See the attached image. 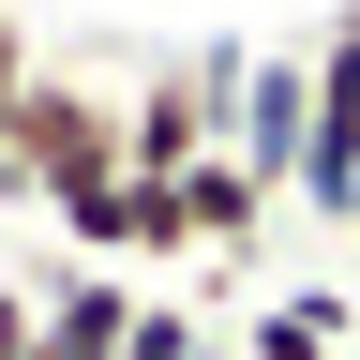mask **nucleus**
Wrapping results in <instances>:
<instances>
[{"label":"nucleus","mask_w":360,"mask_h":360,"mask_svg":"<svg viewBox=\"0 0 360 360\" xmlns=\"http://www.w3.org/2000/svg\"><path fill=\"white\" fill-rule=\"evenodd\" d=\"M105 180H120V90L75 75V60H45L15 105H0V195L75 210V195H105Z\"/></svg>","instance_id":"obj_1"},{"label":"nucleus","mask_w":360,"mask_h":360,"mask_svg":"<svg viewBox=\"0 0 360 360\" xmlns=\"http://www.w3.org/2000/svg\"><path fill=\"white\" fill-rule=\"evenodd\" d=\"M225 120H240V60H165V75H135L120 90V180H180V165H210L225 150Z\"/></svg>","instance_id":"obj_2"},{"label":"nucleus","mask_w":360,"mask_h":360,"mask_svg":"<svg viewBox=\"0 0 360 360\" xmlns=\"http://www.w3.org/2000/svg\"><path fill=\"white\" fill-rule=\"evenodd\" d=\"M300 60H315V135H300V195H315V210H345V195H360V15H330V30L300 45Z\"/></svg>","instance_id":"obj_3"},{"label":"nucleus","mask_w":360,"mask_h":360,"mask_svg":"<svg viewBox=\"0 0 360 360\" xmlns=\"http://www.w3.org/2000/svg\"><path fill=\"white\" fill-rule=\"evenodd\" d=\"M30 360H135V285L120 270H45V345Z\"/></svg>","instance_id":"obj_4"},{"label":"nucleus","mask_w":360,"mask_h":360,"mask_svg":"<svg viewBox=\"0 0 360 360\" xmlns=\"http://www.w3.org/2000/svg\"><path fill=\"white\" fill-rule=\"evenodd\" d=\"M255 225H270V180H255L240 150L180 165V240H195V255H255Z\"/></svg>","instance_id":"obj_5"},{"label":"nucleus","mask_w":360,"mask_h":360,"mask_svg":"<svg viewBox=\"0 0 360 360\" xmlns=\"http://www.w3.org/2000/svg\"><path fill=\"white\" fill-rule=\"evenodd\" d=\"M345 330H360L345 285H300V300H270L255 330H240V360H345Z\"/></svg>","instance_id":"obj_6"},{"label":"nucleus","mask_w":360,"mask_h":360,"mask_svg":"<svg viewBox=\"0 0 360 360\" xmlns=\"http://www.w3.org/2000/svg\"><path fill=\"white\" fill-rule=\"evenodd\" d=\"M60 240H75L90 270H120V255H135V180H105V195H75V210H60Z\"/></svg>","instance_id":"obj_7"},{"label":"nucleus","mask_w":360,"mask_h":360,"mask_svg":"<svg viewBox=\"0 0 360 360\" xmlns=\"http://www.w3.org/2000/svg\"><path fill=\"white\" fill-rule=\"evenodd\" d=\"M45 345V270H0V360Z\"/></svg>","instance_id":"obj_8"},{"label":"nucleus","mask_w":360,"mask_h":360,"mask_svg":"<svg viewBox=\"0 0 360 360\" xmlns=\"http://www.w3.org/2000/svg\"><path fill=\"white\" fill-rule=\"evenodd\" d=\"M135 255H195L180 240V180H135Z\"/></svg>","instance_id":"obj_9"},{"label":"nucleus","mask_w":360,"mask_h":360,"mask_svg":"<svg viewBox=\"0 0 360 360\" xmlns=\"http://www.w3.org/2000/svg\"><path fill=\"white\" fill-rule=\"evenodd\" d=\"M30 75H45V45H30V15H15V0H0V105H15Z\"/></svg>","instance_id":"obj_10"},{"label":"nucleus","mask_w":360,"mask_h":360,"mask_svg":"<svg viewBox=\"0 0 360 360\" xmlns=\"http://www.w3.org/2000/svg\"><path fill=\"white\" fill-rule=\"evenodd\" d=\"M330 225H345V255H360V195H345V210H330Z\"/></svg>","instance_id":"obj_11"}]
</instances>
